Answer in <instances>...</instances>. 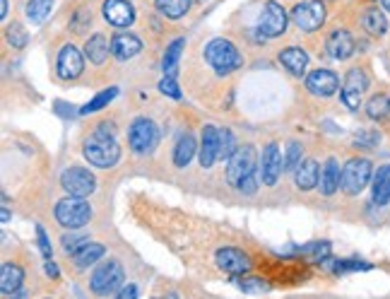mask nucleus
Returning <instances> with one entry per match:
<instances>
[{
  "mask_svg": "<svg viewBox=\"0 0 390 299\" xmlns=\"http://www.w3.org/2000/svg\"><path fill=\"white\" fill-rule=\"evenodd\" d=\"M84 157L92 167L108 169L121 160V148L116 143L113 124H99L96 131L84 140Z\"/></svg>",
  "mask_w": 390,
  "mask_h": 299,
  "instance_id": "f257e3e1",
  "label": "nucleus"
},
{
  "mask_svg": "<svg viewBox=\"0 0 390 299\" xmlns=\"http://www.w3.org/2000/svg\"><path fill=\"white\" fill-rule=\"evenodd\" d=\"M205 58L217 70V75H229V72L239 70L243 65L239 48L231 44L229 39H212L205 46Z\"/></svg>",
  "mask_w": 390,
  "mask_h": 299,
  "instance_id": "f03ea898",
  "label": "nucleus"
},
{
  "mask_svg": "<svg viewBox=\"0 0 390 299\" xmlns=\"http://www.w3.org/2000/svg\"><path fill=\"white\" fill-rule=\"evenodd\" d=\"M56 219L65 229H82L92 219V207L82 196H68L56 205Z\"/></svg>",
  "mask_w": 390,
  "mask_h": 299,
  "instance_id": "7ed1b4c3",
  "label": "nucleus"
},
{
  "mask_svg": "<svg viewBox=\"0 0 390 299\" xmlns=\"http://www.w3.org/2000/svg\"><path fill=\"white\" fill-rule=\"evenodd\" d=\"M128 145L135 155H150L160 145V128H157L155 121L140 116V119L133 121L130 131H128Z\"/></svg>",
  "mask_w": 390,
  "mask_h": 299,
  "instance_id": "20e7f679",
  "label": "nucleus"
},
{
  "mask_svg": "<svg viewBox=\"0 0 390 299\" xmlns=\"http://www.w3.org/2000/svg\"><path fill=\"white\" fill-rule=\"evenodd\" d=\"M123 283H126L123 266H121L118 261H106V263H101L92 273L89 288H92L94 295L108 297V295H116V292L121 290V285H123Z\"/></svg>",
  "mask_w": 390,
  "mask_h": 299,
  "instance_id": "39448f33",
  "label": "nucleus"
},
{
  "mask_svg": "<svg viewBox=\"0 0 390 299\" xmlns=\"http://www.w3.org/2000/svg\"><path fill=\"white\" fill-rule=\"evenodd\" d=\"M371 162L364 160V157H355L342 167V181H340V188L347 193V196H357V193L364 191V186L369 184L371 179Z\"/></svg>",
  "mask_w": 390,
  "mask_h": 299,
  "instance_id": "423d86ee",
  "label": "nucleus"
},
{
  "mask_svg": "<svg viewBox=\"0 0 390 299\" xmlns=\"http://www.w3.org/2000/svg\"><path fill=\"white\" fill-rule=\"evenodd\" d=\"M255 162H258V155H255L253 145L236 148L234 155L229 157V167H227V181L229 184L239 188V184L243 179H248L251 174H255Z\"/></svg>",
  "mask_w": 390,
  "mask_h": 299,
  "instance_id": "0eeeda50",
  "label": "nucleus"
},
{
  "mask_svg": "<svg viewBox=\"0 0 390 299\" xmlns=\"http://www.w3.org/2000/svg\"><path fill=\"white\" fill-rule=\"evenodd\" d=\"M60 186L65 188V193L68 196H89V193H94L96 188V179L94 174L89 172V169L84 167H70L65 169L63 174H60Z\"/></svg>",
  "mask_w": 390,
  "mask_h": 299,
  "instance_id": "6e6552de",
  "label": "nucleus"
},
{
  "mask_svg": "<svg viewBox=\"0 0 390 299\" xmlns=\"http://www.w3.org/2000/svg\"><path fill=\"white\" fill-rule=\"evenodd\" d=\"M291 22L296 24L301 32H316L325 22V5L321 0H308L291 10Z\"/></svg>",
  "mask_w": 390,
  "mask_h": 299,
  "instance_id": "1a4fd4ad",
  "label": "nucleus"
},
{
  "mask_svg": "<svg viewBox=\"0 0 390 299\" xmlns=\"http://www.w3.org/2000/svg\"><path fill=\"white\" fill-rule=\"evenodd\" d=\"M258 29L260 34L267 36V39H275V36H282L287 32V12L279 3L270 0L265 3L263 12H260V20H258Z\"/></svg>",
  "mask_w": 390,
  "mask_h": 299,
  "instance_id": "9d476101",
  "label": "nucleus"
},
{
  "mask_svg": "<svg viewBox=\"0 0 390 299\" xmlns=\"http://www.w3.org/2000/svg\"><path fill=\"white\" fill-rule=\"evenodd\" d=\"M369 87V77L367 72H364L362 68H352L350 72H347L345 77V87H342V104L347 109H359V104H362V94L367 92Z\"/></svg>",
  "mask_w": 390,
  "mask_h": 299,
  "instance_id": "9b49d317",
  "label": "nucleus"
},
{
  "mask_svg": "<svg viewBox=\"0 0 390 299\" xmlns=\"http://www.w3.org/2000/svg\"><path fill=\"white\" fill-rule=\"evenodd\" d=\"M58 77L60 80H77V77L82 75V68H84V60H82V53L77 51L75 46L68 44L60 48L58 53Z\"/></svg>",
  "mask_w": 390,
  "mask_h": 299,
  "instance_id": "f8f14e48",
  "label": "nucleus"
},
{
  "mask_svg": "<svg viewBox=\"0 0 390 299\" xmlns=\"http://www.w3.org/2000/svg\"><path fill=\"white\" fill-rule=\"evenodd\" d=\"M284 164H282V155H279V145L270 143L263 150V157H260V176H263L265 186H275L279 174H282Z\"/></svg>",
  "mask_w": 390,
  "mask_h": 299,
  "instance_id": "ddd939ff",
  "label": "nucleus"
},
{
  "mask_svg": "<svg viewBox=\"0 0 390 299\" xmlns=\"http://www.w3.org/2000/svg\"><path fill=\"white\" fill-rule=\"evenodd\" d=\"M215 259H217V266L222 268L224 273H229V276H241V273L251 271V259L243 251H239V249H231V246L219 249Z\"/></svg>",
  "mask_w": 390,
  "mask_h": 299,
  "instance_id": "4468645a",
  "label": "nucleus"
},
{
  "mask_svg": "<svg viewBox=\"0 0 390 299\" xmlns=\"http://www.w3.org/2000/svg\"><path fill=\"white\" fill-rule=\"evenodd\" d=\"M338 87H340V80L333 70L318 68V70L308 72V77H306V89L316 97H333L338 92Z\"/></svg>",
  "mask_w": 390,
  "mask_h": 299,
  "instance_id": "2eb2a0df",
  "label": "nucleus"
},
{
  "mask_svg": "<svg viewBox=\"0 0 390 299\" xmlns=\"http://www.w3.org/2000/svg\"><path fill=\"white\" fill-rule=\"evenodd\" d=\"M101 12L104 20L113 24V27H128V24H133V20H135V10L126 0H104Z\"/></svg>",
  "mask_w": 390,
  "mask_h": 299,
  "instance_id": "dca6fc26",
  "label": "nucleus"
},
{
  "mask_svg": "<svg viewBox=\"0 0 390 299\" xmlns=\"http://www.w3.org/2000/svg\"><path fill=\"white\" fill-rule=\"evenodd\" d=\"M325 48L330 53V58L335 60H347L355 53V39L347 29H335V32L328 36L325 41Z\"/></svg>",
  "mask_w": 390,
  "mask_h": 299,
  "instance_id": "f3484780",
  "label": "nucleus"
},
{
  "mask_svg": "<svg viewBox=\"0 0 390 299\" xmlns=\"http://www.w3.org/2000/svg\"><path fill=\"white\" fill-rule=\"evenodd\" d=\"M143 51V41L130 32H121L111 39V53L118 60H130Z\"/></svg>",
  "mask_w": 390,
  "mask_h": 299,
  "instance_id": "a211bd4d",
  "label": "nucleus"
},
{
  "mask_svg": "<svg viewBox=\"0 0 390 299\" xmlns=\"http://www.w3.org/2000/svg\"><path fill=\"white\" fill-rule=\"evenodd\" d=\"M279 63H282L291 75H303L308 65V53L299 46H287L279 51Z\"/></svg>",
  "mask_w": 390,
  "mask_h": 299,
  "instance_id": "6ab92c4d",
  "label": "nucleus"
},
{
  "mask_svg": "<svg viewBox=\"0 0 390 299\" xmlns=\"http://www.w3.org/2000/svg\"><path fill=\"white\" fill-rule=\"evenodd\" d=\"M321 179V167L316 160H303L299 167L294 169V184L301 188V191H311V188L318 186Z\"/></svg>",
  "mask_w": 390,
  "mask_h": 299,
  "instance_id": "aec40b11",
  "label": "nucleus"
},
{
  "mask_svg": "<svg viewBox=\"0 0 390 299\" xmlns=\"http://www.w3.org/2000/svg\"><path fill=\"white\" fill-rule=\"evenodd\" d=\"M340 181H342L340 164H338V160H333V157H330V160L325 162V167L321 169V179H318L321 193H323V196H333V193L340 188Z\"/></svg>",
  "mask_w": 390,
  "mask_h": 299,
  "instance_id": "412c9836",
  "label": "nucleus"
},
{
  "mask_svg": "<svg viewBox=\"0 0 390 299\" xmlns=\"http://www.w3.org/2000/svg\"><path fill=\"white\" fill-rule=\"evenodd\" d=\"M217 133L219 128L215 126H205L203 128V143H200V164L205 169H210L219 157H217Z\"/></svg>",
  "mask_w": 390,
  "mask_h": 299,
  "instance_id": "4be33fe9",
  "label": "nucleus"
},
{
  "mask_svg": "<svg viewBox=\"0 0 390 299\" xmlns=\"http://www.w3.org/2000/svg\"><path fill=\"white\" fill-rule=\"evenodd\" d=\"M104 244H96V241H84L80 249H75L70 256H72V263H75V268H89L92 263H96V261L104 256Z\"/></svg>",
  "mask_w": 390,
  "mask_h": 299,
  "instance_id": "5701e85b",
  "label": "nucleus"
},
{
  "mask_svg": "<svg viewBox=\"0 0 390 299\" xmlns=\"http://www.w3.org/2000/svg\"><path fill=\"white\" fill-rule=\"evenodd\" d=\"M371 193H374V203L376 205H388V200H390V164H386V167H379V172L374 174V186H371Z\"/></svg>",
  "mask_w": 390,
  "mask_h": 299,
  "instance_id": "b1692460",
  "label": "nucleus"
},
{
  "mask_svg": "<svg viewBox=\"0 0 390 299\" xmlns=\"http://www.w3.org/2000/svg\"><path fill=\"white\" fill-rule=\"evenodd\" d=\"M22 280H24V273L20 266L15 263H3L0 268V288H3V295H15L17 290L22 288Z\"/></svg>",
  "mask_w": 390,
  "mask_h": 299,
  "instance_id": "393cba45",
  "label": "nucleus"
},
{
  "mask_svg": "<svg viewBox=\"0 0 390 299\" xmlns=\"http://www.w3.org/2000/svg\"><path fill=\"white\" fill-rule=\"evenodd\" d=\"M184 48H186V39H176V41H172V44L167 46V53H164V58H162L164 75L176 77V72H179V60H181V53H184Z\"/></svg>",
  "mask_w": 390,
  "mask_h": 299,
  "instance_id": "a878e982",
  "label": "nucleus"
},
{
  "mask_svg": "<svg viewBox=\"0 0 390 299\" xmlns=\"http://www.w3.org/2000/svg\"><path fill=\"white\" fill-rule=\"evenodd\" d=\"M84 56L92 60L94 65H101L104 60L108 58V41L104 34H94L87 39V44H84Z\"/></svg>",
  "mask_w": 390,
  "mask_h": 299,
  "instance_id": "bb28decb",
  "label": "nucleus"
},
{
  "mask_svg": "<svg viewBox=\"0 0 390 299\" xmlns=\"http://www.w3.org/2000/svg\"><path fill=\"white\" fill-rule=\"evenodd\" d=\"M362 24H364V29L371 34V36H383L388 32V22H386V15H383L381 10H376V8H371L364 12V17H362Z\"/></svg>",
  "mask_w": 390,
  "mask_h": 299,
  "instance_id": "cd10ccee",
  "label": "nucleus"
},
{
  "mask_svg": "<svg viewBox=\"0 0 390 299\" xmlns=\"http://www.w3.org/2000/svg\"><path fill=\"white\" fill-rule=\"evenodd\" d=\"M155 5L169 20H181L191 8V0H155Z\"/></svg>",
  "mask_w": 390,
  "mask_h": 299,
  "instance_id": "c85d7f7f",
  "label": "nucleus"
},
{
  "mask_svg": "<svg viewBox=\"0 0 390 299\" xmlns=\"http://www.w3.org/2000/svg\"><path fill=\"white\" fill-rule=\"evenodd\" d=\"M195 150H198L195 148V138L191 136V133H186V136L179 140L176 150H174V164L176 167H188V162L193 160Z\"/></svg>",
  "mask_w": 390,
  "mask_h": 299,
  "instance_id": "c756f323",
  "label": "nucleus"
},
{
  "mask_svg": "<svg viewBox=\"0 0 390 299\" xmlns=\"http://www.w3.org/2000/svg\"><path fill=\"white\" fill-rule=\"evenodd\" d=\"M236 138H234V133L229 131V128H219V133H217V157L219 160H227L229 162V157L236 152Z\"/></svg>",
  "mask_w": 390,
  "mask_h": 299,
  "instance_id": "7c9ffc66",
  "label": "nucleus"
},
{
  "mask_svg": "<svg viewBox=\"0 0 390 299\" xmlns=\"http://www.w3.org/2000/svg\"><path fill=\"white\" fill-rule=\"evenodd\" d=\"M367 114H369V119H374V121L388 119V116H390V99L386 94L371 97L369 104H367Z\"/></svg>",
  "mask_w": 390,
  "mask_h": 299,
  "instance_id": "2f4dec72",
  "label": "nucleus"
},
{
  "mask_svg": "<svg viewBox=\"0 0 390 299\" xmlns=\"http://www.w3.org/2000/svg\"><path fill=\"white\" fill-rule=\"evenodd\" d=\"M53 8V0H29L27 3V20L39 24L48 17V12Z\"/></svg>",
  "mask_w": 390,
  "mask_h": 299,
  "instance_id": "473e14b6",
  "label": "nucleus"
},
{
  "mask_svg": "<svg viewBox=\"0 0 390 299\" xmlns=\"http://www.w3.org/2000/svg\"><path fill=\"white\" fill-rule=\"evenodd\" d=\"M118 94V89L116 87H108V89H104V92H99L94 97L92 102H87L84 107L80 109V114H94V112H99V109L106 107L108 102H113V97Z\"/></svg>",
  "mask_w": 390,
  "mask_h": 299,
  "instance_id": "72a5a7b5",
  "label": "nucleus"
},
{
  "mask_svg": "<svg viewBox=\"0 0 390 299\" xmlns=\"http://www.w3.org/2000/svg\"><path fill=\"white\" fill-rule=\"evenodd\" d=\"M5 36H8L12 48H24L27 46V41H29V36H27V32H24V27L20 22H12L10 27L5 29Z\"/></svg>",
  "mask_w": 390,
  "mask_h": 299,
  "instance_id": "f704fd0d",
  "label": "nucleus"
},
{
  "mask_svg": "<svg viewBox=\"0 0 390 299\" xmlns=\"http://www.w3.org/2000/svg\"><path fill=\"white\" fill-rule=\"evenodd\" d=\"M299 164H301V145L291 143L287 148V157H284V172H294Z\"/></svg>",
  "mask_w": 390,
  "mask_h": 299,
  "instance_id": "c9c22d12",
  "label": "nucleus"
},
{
  "mask_svg": "<svg viewBox=\"0 0 390 299\" xmlns=\"http://www.w3.org/2000/svg\"><path fill=\"white\" fill-rule=\"evenodd\" d=\"M160 89H162V94H167V97H172V99H181V89H179V85H176L174 77H164V80L160 82Z\"/></svg>",
  "mask_w": 390,
  "mask_h": 299,
  "instance_id": "e433bc0d",
  "label": "nucleus"
},
{
  "mask_svg": "<svg viewBox=\"0 0 390 299\" xmlns=\"http://www.w3.org/2000/svg\"><path fill=\"white\" fill-rule=\"evenodd\" d=\"M89 24H92V15H89L87 10H80V12L75 15V20H72V29H75V32L80 34V32H84V29L89 27Z\"/></svg>",
  "mask_w": 390,
  "mask_h": 299,
  "instance_id": "4c0bfd02",
  "label": "nucleus"
},
{
  "mask_svg": "<svg viewBox=\"0 0 390 299\" xmlns=\"http://www.w3.org/2000/svg\"><path fill=\"white\" fill-rule=\"evenodd\" d=\"M84 241H89V239H84V237H63V251L65 254H72L75 249H80Z\"/></svg>",
  "mask_w": 390,
  "mask_h": 299,
  "instance_id": "58836bf2",
  "label": "nucleus"
},
{
  "mask_svg": "<svg viewBox=\"0 0 390 299\" xmlns=\"http://www.w3.org/2000/svg\"><path fill=\"white\" fill-rule=\"evenodd\" d=\"M239 191H241V193H246V196H251V193L258 191V176L251 174V176H248V179H243L241 184H239Z\"/></svg>",
  "mask_w": 390,
  "mask_h": 299,
  "instance_id": "ea45409f",
  "label": "nucleus"
},
{
  "mask_svg": "<svg viewBox=\"0 0 390 299\" xmlns=\"http://www.w3.org/2000/svg\"><path fill=\"white\" fill-rule=\"evenodd\" d=\"M36 237H39V249H41V254H44L46 259H51V244H48V237H46L44 227H36Z\"/></svg>",
  "mask_w": 390,
  "mask_h": 299,
  "instance_id": "a19ab883",
  "label": "nucleus"
},
{
  "mask_svg": "<svg viewBox=\"0 0 390 299\" xmlns=\"http://www.w3.org/2000/svg\"><path fill=\"white\" fill-rule=\"evenodd\" d=\"M357 145H364V148H374L376 143H379V136L376 133H362V136H357V140H355Z\"/></svg>",
  "mask_w": 390,
  "mask_h": 299,
  "instance_id": "79ce46f5",
  "label": "nucleus"
},
{
  "mask_svg": "<svg viewBox=\"0 0 390 299\" xmlns=\"http://www.w3.org/2000/svg\"><path fill=\"white\" fill-rule=\"evenodd\" d=\"M133 297H138V290L133 288V285H128V288L118 292V299H133Z\"/></svg>",
  "mask_w": 390,
  "mask_h": 299,
  "instance_id": "37998d69",
  "label": "nucleus"
},
{
  "mask_svg": "<svg viewBox=\"0 0 390 299\" xmlns=\"http://www.w3.org/2000/svg\"><path fill=\"white\" fill-rule=\"evenodd\" d=\"M46 273L51 278H58V268H56V263H53L51 259H46Z\"/></svg>",
  "mask_w": 390,
  "mask_h": 299,
  "instance_id": "c03bdc74",
  "label": "nucleus"
},
{
  "mask_svg": "<svg viewBox=\"0 0 390 299\" xmlns=\"http://www.w3.org/2000/svg\"><path fill=\"white\" fill-rule=\"evenodd\" d=\"M0 219H3V224L10 222V210H8V207H3V212H0Z\"/></svg>",
  "mask_w": 390,
  "mask_h": 299,
  "instance_id": "a18cd8bd",
  "label": "nucleus"
},
{
  "mask_svg": "<svg viewBox=\"0 0 390 299\" xmlns=\"http://www.w3.org/2000/svg\"><path fill=\"white\" fill-rule=\"evenodd\" d=\"M8 15V0H0V17Z\"/></svg>",
  "mask_w": 390,
  "mask_h": 299,
  "instance_id": "49530a36",
  "label": "nucleus"
},
{
  "mask_svg": "<svg viewBox=\"0 0 390 299\" xmlns=\"http://www.w3.org/2000/svg\"><path fill=\"white\" fill-rule=\"evenodd\" d=\"M381 3H383V10L390 12V0H381Z\"/></svg>",
  "mask_w": 390,
  "mask_h": 299,
  "instance_id": "de8ad7c7",
  "label": "nucleus"
}]
</instances>
